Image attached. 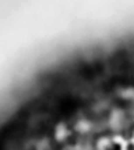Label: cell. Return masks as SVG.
Listing matches in <instances>:
<instances>
[{"label": "cell", "instance_id": "obj_2", "mask_svg": "<svg viewBox=\"0 0 134 150\" xmlns=\"http://www.w3.org/2000/svg\"><path fill=\"white\" fill-rule=\"evenodd\" d=\"M124 150H134V143H128L126 147H124Z\"/></svg>", "mask_w": 134, "mask_h": 150}, {"label": "cell", "instance_id": "obj_1", "mask_svg": "<svg viewBox=\"0 0 134 150\" xmlns=\"http://www.w3.org/2000/svg\"><path fill=\"white\" fill-rule=\"evenodd\" d=\"M99 150H124V147H123V144H121L120 142L110 139V140H105V142L101 144Z\"/></svg>", "mask_w": 134, "mask_h": 150}]
</instances>
